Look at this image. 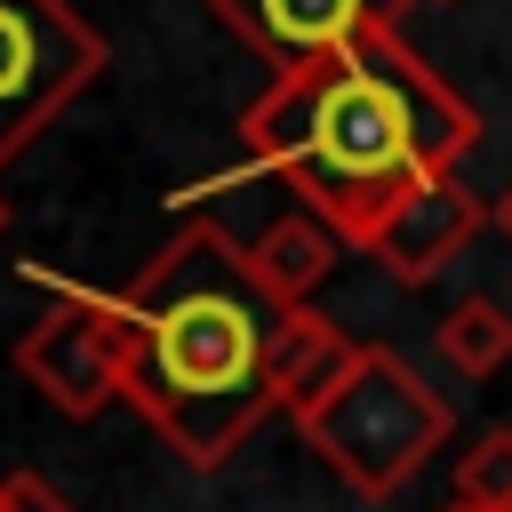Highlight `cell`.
Segmentation results:
<instances>
[{"label":"cell","mask_w":512,"mask_h":512,"mask_svg":"<svg viewBox=\"0 0 512 512\" xmlns=\"http://www.w3.org/2000/svg\"><path fill=\"white\" fill-rule=\"evenodd\" d=\"M240 144L264 176L296 192L344 248H368L376 224L480 144V112L392 32L352 56L280 72L248 112Z\"/></svg>","instance_id":"obj_1"},{"label":"cell","mask_w":512,"mask_h":512,"mask_svg":"<svg viewBox=\"0 0 512 512\" xmlns=\"http://www.w3.org/2000/svg\"><path fill=\"white\" fill-rule=\"evenodd\" d=\"M128 312V400L192 464L216 472L280 400L272 336L288 304L256 280L248 248L224 224H184L120 296Z\"/></svg>","instance_id":"obj_2"},{"label":"cell","mask_w":512,"mask_h":512,"mask_svg":"<svg viewBox=\"0 0 512 512\" xmlns=\"http://www.w3.org/2000/svg\"><path fill=\"white\" fill-rule=\"evenodd\" d=\"M296 432L320 448V464H328L352 496H400V488L432 464V448L456 432V416H448V400H440L392 344H360L352 376H344Z\"/></svg>","instance_id":"obj_3"},{"label":"cell","mask_w":512,"mask_h":512,"mask_svg":"<svg viewBox=\"0 0 512 512\" xmlns=\"http://www.w3.org/2000/svg\"><path fill=\"white\" fill-rule=\"evenodd\" d=\"M104 72V32L72 0H0V168Z\"/></svg>","instance_id":"obj_4"},{"label":"cell","mask_w":512,"mask_h":512,"mask_svg":"<svg viewBox=\"0 0 512 512\" xmlns=\"http://www.w3.org/2000/svg\"><path fill=\"white\" fill-rule=\"evenodd\" d=\"M16 368L64 416H96V408L128 400V312H120V296H104V288H56V304L16 344Z\"/></svg>","instance_id":"obj_5"},{"label":"cell","mask_w":512,"mask_h":512,"mask_svg":"<svg viewBox=\"0 0 512 512\" xmlns=\"http://www.w3.org/2000/svg\"><path fill=\"white\" fill-rule=\"evenodd\" d=\"M224 32H240L272 80L280 72H304V64H328V56H352L368 40H392L400 16L416 0H208Z\"/></svg>","instance_id":"obj_6"},{"label":"cell","mask_w":512,"mask_h":512,"mask_svg":"<svg viewBox=\"0 0 512 512\" xmlns=\"http://www.w3.org/2000/svg\"><path fill=\"white\" fill-rule=\"evenodd\" d=\"M488 224V208H480V192L448 168V176H432V184H416L384 224H376V240L360 248V256H376L392 280H432V272H448L464 248H472V232Z\"/></svg>","instance_id":"obj_7"},{"label":"cell","mask_w":512,"mask_h":512,"mask_svg":"<svg viewBox=\"0 0 512 512\" xmlns=\"http://www.w3.org/2000/svg\"><path fill=\"white\" fill-rule=\"evenodd\" d=\"M352 360H360V344L328 320V312H312V304H296L288 320H280V336H272V400L304 424L344 376H352Z\"/></svg>","instance_id":"obj_8"},{"label":"cell","mask_w":512,"mask_h":512,"mask_svg":"<svg viewBox=\"0 0 512 512\" xmlns=\"http://www.w3.org/2000/svg\"><path fill=\"white\" fill-rule=\"evenodd\" d=\"M248 248V264H256V280L296 312L328 272H336V256H344V240H336V224H320L312 208H288V216H272L256 240H240Z\"/></svg>","instance_id":"obj_9"},{"label":"cell","mask_w":512,"mask_h":512,"mask_svg":"<svg viewBox=\"0 0 512 512\" xmlns=\"http://www.w3.org/2000/svg\"><path fill=\"white\" fill-rule=\"evenodd\" d=\"M440 360L456 368V376H496L504 360H512V312L496 304V296H464V304H448V320H440Z\"/></svg>","instance_id":"obj_10"},{"label":"cell","mask_w":512,"mask_h":512,"mask_svg":"<svg viewBox=\"0 0 512 512\" xmlns=\"http://www.w3.org/2000/svg\"><path fill=\"white\" fill-rule=\"evenodd\" d=\"M456 512H512V424H488L456 456Z\"/></svg>","instance_id":"obj_11"},{"label":"cell","mask_w":512,"mask_h":512,"mask_svg":"<svg viewBox=\"0 0 512 512\" xmlns=\"http://www.w3.org/2000/svg\"><path fill=\"white\" fill-rule=\"evenodd\" d=\"M0 512H72V504H64L56 480H40V472H8V480H0Z\"/></svg>","instance_id":"obj_12"},{"label":"cell","mask_w":512,"mask_h":512,"mask_svg":"<svg viewBox=\"0 0 512 512\" xmlns=\"http://www.w3.org/2000/svg\"><path fill=\"white\" fill-rule=\"evenodd\" d=\"M488 224H496V232H504V240H512V184H504V192H496V200H488Z\"/></svg>","instance_id":"obj_13"},{"label":"cell","mask_w":512,"mask_h":512,"mask_svg":"<svg viewBox=\"0 0 512 512\" xmlns=\"http://www.w3.org/2000/svg\"><path fill=\"white\" fill-rule=\"evenodd\" d=\"M416 8H456V0H416Z\"/></svg>","instance_id":"obj_14"},{"label":"cell","mask_w":512,"mask_h":512,"mask_svg":"<svg viewBox=\"0 0 512 512\" xmlns=\"http://www.w3.org/2000/svg\"><path fill=\"white\" fill-rule=\"evenodd\" d=\"M0 232H8V200H0Z\"/></svg>","instance_id":"obj_15"}]
</instances>
